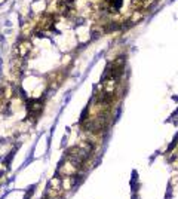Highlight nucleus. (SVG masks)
<instances>
[{"instance_id": "nucleus-1", "label": "nucleus", "mask_w": 178, "mask_h": 199, "mask_svg": "<svg viewBox=\"0 0 178 199\" xmlns=\"http://www.w3.org/2000/svg\"><path fill=\"white\" fill-rule=\"evenodd\" d=\"M42 101H31L30 104H28V109H30V113H39V111H42Z\"/></svg>"}]
</instances>
